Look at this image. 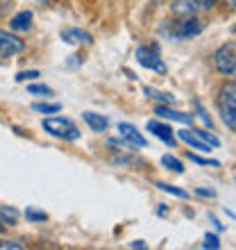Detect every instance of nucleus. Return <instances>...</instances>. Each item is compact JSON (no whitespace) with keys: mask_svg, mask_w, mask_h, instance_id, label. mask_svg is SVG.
I'll return each instance as SVG.
<instances>
[{"mask_svg":"<svg viewBox=\"0 0 236 250\" xmlns=\"http://www.w3.org/2000/svg\"><path fill=\"white\" fill-rule=\"evenodd\" d=\"M43 130H46L48 134L57 137V139H64V141H78V139H79L78 125L73 123L71 119H61V116L46 119V121H43Z\"/></svg>","mask_w":236,"mask_h":250,"instance_id":"1","label":"nucleus"},{"mask_svg":"<svg viewBox=\"0 0 236 250\" xmlns=\"http://www.w3.org/2000/svg\"><path fill=\"white\" fill-rule=\"evenodd\" d=\"M220 112L223 121L232 132H236V82H227L220 89Z\"/></svg>","mask_w":236,"mask_h":250,"instance_id":"2","label":"nucleus"},{"mask_svg":"<svg viewBox=\"0 0 236 250\" xmlns=\"http://www.w3.org/2000/svg\"><path fill=\"white\" fill-rule=\"evenodd\" d=\"M200 32H202V23L196 16L173 21V23H168V27H164V34L171 37V39H189V37H196Z\"/></svg>","mask_w":236,"mask_h":250,"instance_id":"3","label":"nucleus"},{"mask_svg":"<svg viewBox=\"0 0 236 250\" xmlns=\"http://www.w3.org/2000/svg\"><path fill=\"white\" fill-rule=\"evenodd\" d=\"M214 66L223 75H234L236 71V43H225L214 55Z\"/></svg>","mask_w":236,"mask_h":250,"instance_id":"4","label":"nucleus"},{"mask_svg":"<svg viewBox=\"0 0 236 250\" xmlns=\"http://www.w3.org/2000/svg\"><path fill=\"white\" fill-rule=\"evenodd\" d=\"M137 62L150 71H157V73H166V66L164 62L159 60V55L155 48H138L137 50Z\"/></svg>","mask_w":236,"mask_h":250,"instance_id":"5","label":"nucleus"},{"mask_svg":"<svg viewBox=\"0 0 236 250\" xmlns=\"http://www.w3.org/2000/svg\"><path fill=\"white\" fill-rule=\"evenodd\" d=\"M19 53H23V41L5 30H0V57H14Z\"/></svg>","mask_w":236,"mask_h":250,"instance_id":"6","label":"nucleus"},{"mask_svg":"<svg viewBox=\"0 0 236 250\" xmlns=\"http://www.w3.org/2000/svg\"><path fill=\"white\" fill-rule=\"evenodd\" d=\"M200 2L197 0H175L171 5V12L173 16H177V19H193V16H197L200 14Z\"/></svg>","mask_w":236,"mask_h":250,"instance_id":"7","label":"nucleus"},{"mask_svg":"<svg viewBox=\"0 0 236 250\" xmlns=\"http://www.w3.org/2000/svg\"><path fill=\"white\" fill-rule=\"evenodd\" d=\"M118 137L123 139V141H127L130 146H134V148H145V139L143 134L134 127L132 123H118Z\"/></svg>","mask_w":236,"mask_h":250,"instance_id":"8","label":"nucleus"},{"mask_svg":"<svg viewBox=\"0 0 236 250\" xmlns=\"http://www.w3.org/2000/svg\"><path fill=\"white\" fill-rule=\"evenodd\" d=\"M155 114L157 116H161V119H168V121H177V123H193V114H186V112H177V109H173V107L168 105H159L155 107Z\"/></svg>","mask_w":236,"mask_h":250,"instance_id":"9","label":"nucleus"},{"mask_svg":"<svg viewBox=\"0 0 236 250\" xmlns=\"http://www.w3.org/2000/svg\"><path fill=\"white\" fill-rule=\"evenodd\" d=\"M61 39L71 46H79V43H91L93 37L84 30H78V27H66V30H61Z\"/></svg>","mask_w":236,"mask_h":250,"instance_id":"10","label":"nucleus"},{"mask_svg":"<svg viewBox=\"0 0 236 250\" xmlns=\"http://www.w3.org/2000/svg\"><path fill=\"white\" fill-rule=\"evenodd\" d=\"M148 130L155 134V137H159L164 144L168 146H175V134H173V130L168 127V125L159 123V121H148Z\"/></svg>","mask_w":236,"mask_h":250,"instance_id":"11","label":"nucleus"},{"mask_svg":"<svg viewBox=\"0 0 236 250\" xmlns=\"http://www.w3.org/2000/svg\"><path fill=\"white\" fill-rule=\"evenodd\" d=\"M177 137L182 139L184 144H189L191 148H196V150H204V152H209V148H211V146H209V144H204L202 139L197 137V134H196L193 130H182V132H177Z\"/></svg>","mask_w":236,"mask_h":250,"instance_id":"12","label":"nucleus"},{"mask_svg":"<svg viewBox=\"0 0 236 250\" xmlns=\"http://www.w3.org/2000/svg\"><path fill=\"white\" fill-rule=\"evenodd\" d=\"M9 25H12L14 30H19V32L30 30V27H32V12H19L12 21H9Z\"/></svg>","mask_w":236,"mask_h":250,"instance_id":"13","label":"nucleus"},{"mask_svg":"<svg viewBox=\"0 0 236 250\" xmlns=\"http://www.w3.org/2000/svg\"><path fill=\"white\" fill-rule=\"evenodd\" d=\"M84 121H86V125H89L93 132H105L107 125H109V121H107L105 116L93 114V112H84Z\"/></svg>","mask_w":236,"mask_h":250,"instance_id":"14","label":"nucleus"},{"mask_svg":"<svg viewBox=\"0 0 236 250\" xmlns=\"http://www.w3.org/2000/svg\"><path fill=\"white\" fill-rule=\"evenodd\" d=\"M143 91H145V96H148V98L159 100L161 105H173V103H175V98H173V96H168V93H161V91H155V89H150V86H145Z\"/></svg>","mask_w":236,"mask_h":250,"instance_id":"15","label":"nucleus"},{"mask_svg":"<svg viewBox=\"0 0 236 250\" xmlns=\"http://www.w3.org/2000/svg\"><path fill=\"white\" fill-rule=\"evenodd\" d=\"M0 221L7 225H16V221H19V211L12 209V207H2L0 205Z\"/></svg>","mask_w":236,"mask_h":250,"instance_id":"16","label":"nucleus"},{"mask_svg":"<svg viewBox=\"0 0 236 250\" xmlns=\"http://www.w3.org/2000/svg\"><path fill=\"white\" fill-rule=\"evenodd\" d=\"M161 164H164L168 171H173V173H184L182 162H179L177 157H173V155H164V157H161Z\"/></svg>","mask_w":236,"mask_h":250,"instance_id":"17","label":"nucleus"},{"mask_svg":"<svg viewBox=\"0 0 236 250\" xmlns=\"http://www.w3.org/2000/svg\"><path fill=\"white\" fill-rule=\"evenodd\" d=\"M32 109L39 114H57L61 105L59 103H37V105H32Z\"/></svg>","mask_w":236,"mask_h":250,"instance_id":"18","label":"nucleus"},{"mask_svg":"<svg viewBox=\"0 0 236 250\" xmlns=\"http://www.w3.org/2000/svg\"><path fill=\"white\" fill-rule=\"evenodd\" d=\"M27 93H32V96H43V98H48L50 93H53V89L46 84H30L27 86Z\"/></svg>","mask_w":236,"mask_h":250,"instance_id":"19","label":"nucleus"},{"mask_svg":"<svg viewBox=\"0 0 236 250\" xmlns=\"http://www.w3.org/2000/svg\"><path fill=\"white\" fill-rule=\"evenodd\" d=\"M197 134V137L202 139L204 144H209L211 148H218V146H220V141H218L216 137H214V134H211V132H207V130H193Z\"/></svg>","mask_w":236,"mask_h":250,"instance_id":"20","label":"nucleus"},{"mask_svg":"<svg viewBox=\"0 0 236 250\" xmlns=\"http://www.w3.org/2000/svg\"><path fill=\"white\" fill-rule=\"evenodd\" d=\"M159 189L161 191H166V193H173V196H177V198H189V193L186 191H182V189H177V187H171V185H164V182H159Z\"/></svg>","mask_w":236,"mask_h":250,"instance_id":"21","label":"nucleus"},{"mask_svg":"<svg viewBox=\"0 0 236 250\" xmlns=\"http://www.w3.org/2000/svg\"><path fill=\"white\" fill-rule=\"evenodd\" d=\"M25 216H27V221H32V223H41V221L48 218V214L46 211H39V209H27Z\"/></svg>","mask_w":236,"mask_h":250,"instance_id":"22","label":"nucleus"},{"mask_svg":"<svg viewBox=\"0 0 236 250\" xmlns=\"http://www.w3.org/2000/svg\"><path fill=\"white\" fill-rule=\"evenodd\" d=\"M189 159L191 162H196V164H200V166H220V162H216V159L197 157V155H191V152H189Z\"/></svg>","mask_w":236,"mask_h":250,"instance_id":"23","label":"nucleus"},{"mask_svg":"<svg viewBox=\"0 0 236 250\" xmlns=\"http://www.w3.org/2000/svg\"><path fill=\"white\" fill-rule=\"evenodd\" d=\"M204 248H211V250H218L220 248V241H218L216 234H207V239H204Z\"/></svg>","mask_w":236,"mask_h":250,"instance_id":"24","label":"nucleus"},{"mask_svg":"<svg viewBox=\"0 0 236 250\" xmlns=\"http://www.w3.org/2000/svg\"><path fill=\"white\" fill-rule=\"evenodd\" d=\"M34 78H39V71H23L16 75L19 82H27V80H34Z\"/></svg>","mask_w":236,"mask_h":250,"instance_id":"25","label":"nucleus"},{"mask_svg":"<svg viewBox=\"0 0 236 250\" xmlns=\"http://www.w3.org/2000/svg\"><path fill=\"white\" fill-rule=\"evenodd\" d=\"M7 248H14V250H23L25 246L19 244V241H0V250H7Z\"/></svg>","mask_w":236,"mask_h":250,"instance_id":"26","label":"nucleus"},{"mask_svg":"<svg viewBox=\"0 0 236 250\" xmlns=\"http://www.w3.org/2000/svg\"><path fill=\"white\" fill-rule=\"evenodd\" d=\"M197 114H200V119H202L204 123L209 125V127H211V125H214V123H211V116H209V114H207V112H204V107H202V105H197Z\"/></svg>","mask_w":236,"mask_h":250,"instance_id":"27","label":"nucleus"},{"mask_svg":"<svg viewBox=\"0 0 236 250\" xmlns=\"http://www.w3.org/2000/svg\"><path fill=\"white\" fill-rule=\"evenodd\" d=\"M197 193H200V196H204V198H216V191H214V189H197Z\"/></svg>","mask_w":236,"mask_h":250,"instance_id":"28","label":"nucleus"},{"mask_svg":"<svg viewBox=\"0 0 236 250\" xmlns=\"http://www.w3.org/2000/svg\"><path fill=\"white\" fill-rule=\"evenodd\" d=\"M82 64V60H79L78 55H73V57H68V66H71V68H75V66H79Z\"/></svg>","mask_w":236,"mask_h":250,"instance_id":"29","label":"nucleus"},{"mask_svg":"<svg viewBox=\"0 0 236 250\" xmlns=\"http://www.w3.org/2000/svg\"><path fill=\"white\" fill-rule=\"evenodd\" d=\"M209 221H211L214 225H216V230H223V223H218V218H216V216H209Z\"/></svg>","mask_w":236,"mask_h":250,"instance_id":"30","label":"nucleus"},{"mask_svg":"<svg viewBox=\"0 0 236 250\" xmlns=\"http://www.w3.org/2000/svg\"><path fill=\"white\" fill-rule=\"evenodd\" d=\"M132 248H145V244H143V241H134V244H132Z\"/></svg>","mask_w":236,"mask_h":250,"instance_id":"31","label":"nucleus"},{"mask_svg":"<svg viewBox=\"0 0 236 250\" xmlns=\"http://www.w3.org/2000/svg\"><path fill=\"white\" fill-rule=\"evenodd\" d=\"M225 2H227V5H230L232 9H236V0H225Z\"/></svg>","mask_w":236,"mask_h":250,"instance_id":"32","label":"nucleus"},{"mask_svg":"<svg viewBox=\"0 0 236 250\" xmlns=\"http://www.w3.org/2000/svg\"><path fill=\"white\" fill-rule=\"evenodd\" d=\"M2 230H5V225H2V221H0V232H2Z\"/></svg>","mask_w":236,"mask_h":250,"instance_id":"33","label":"nucleus"},{"mask_svg":"<svg viewBox=\"0 0 236 250\" xmlns=\"http://www.w3.org/2000/svg\"><path fill=\"white\" fill-rule=\"evenodd\" d=\"M232 30H234V32H236V25H234V27H232Z\"/></svg>","mask_w":236,"mask_h":250,"instance_id":"34","label":"nucleus"},{"mask_svg":"<svg viewBox=\"0 0 236 250\" xmlns=\"http://www.w3.org/2000/svg\"><path fill=\"white\" fill-rule=\"evenodd\" d=\"M234 75H236V71H234Z\"/></svg>","mask_w":236,"mask_h":250,"instance_id":"35","label":"nucleus"}]
</instances>
